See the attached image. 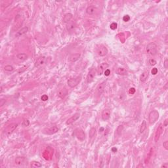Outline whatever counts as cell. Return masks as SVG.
Instances as JSON below:
<instances>
[{
  "mask_svg": "<svg viewBox=\"0 0 168 168\" xmlns=\"http://www.w3.org/2000/svg\"><path fill=\"white\" fill-rule=\"evenodd\" d=\"M146 53L149 55H150V56H155L157 54V53H158L156 44H155V43H154V42L150 43L146 46Z\"/></svg>",
  "mask_w": 168,
  "mask_h": 168,
  "instance_id": "cell-1",
  "label": "cell"
},
{
  "mask_svg": "<svg viewBox=\"0 0 168 168\" xmlns=\"http://www.w3.org/2000/svg\"><path fill=\"white\" fill-rule=\"evenodd\" d=\"M159 118V113L157 110H152L149 114L148 116V121L150 124H154Z\"/></svg>",
  "mask_w": 168,
  "mask_h": 168,
  "instance_id": "cell-2",
  "label": "cell"
},
{
  "mask_svg": "<svg viewBox=\"0 0 168 168\" xmlns=\"http://www.w3.org/2000/svg\"><path fill=\"white\" fill-rule=\"evenodd\" d=\"M81 80V76H77V77H75L74 78L69 79V80H68V82H67V83H68V86H69L70 87L73 88V87L77 86V85L80 83Z\"/></svg>",
  "mask_w": 168,
  "mask_h": 168,
  "instance_id": "cell-3",
  "label": "cell"
},
{
  "mask_svg": "<svg viewBox=\"0 0 168 168\" xmlns=\"http://www.w3.org/2000/svg\"><path fill=\"white\" fill-rule=\"evenodd\" d=\"M58 131V128L53 125V126H51V127H48L44 129L43 130V133L44 134H46V135H53V134L57 133Z\"/></svg>",
  "mask_w": 168,
  "mask_h": 168,
  "instance_id": "cell-4",
  "label": "cell"
},
{
  "mask_svg": "<svg viewBox=\"0 0 168 168\" xmlns=\"http://www.w3.org/2000/svg\"><path fill=\"white\" fill-rule=\"evenodd\" d=\"M74 135L75 136L78 138V139H79L80 141H83L85 139V135L84 131L80 128H77L75 129L74 131Z\"/></svg>",
  "mask_w": 168,
  "mask_h": 168,
  "instance_id": "cell-5",
  "label": "cell"
},
{
  "mask_svg": "<svg viewBox=\"0 0 168 168\" xmlns=\"http://www.w3.org/2000/svg\"><path fill=\"white\" fill-rule=\"evenodd\" d=\"M163 131H164V125H163L162 124H160L159 125V126L157 128L156 131L155 133V135H154V141H155V142H157L159 141V137L161 136V135L162 134Z\"/></svg>",
  "mask_w": 168,
  "mask_h": 168,
  "instance_id": "cell-6",
  "label": "cell"
},
{
  "mask_svg": "<svg viewBox=\"0 0 168 168\" xmlns=\"http://www.w3.org/2000/svg\"><path fill=\"white\" fill-rule=\"evenodd\" d=\"M108 49L106 47L103 45H101L97 49V53L100 57H104L108 54Z\"/></svg>",
  "mask_w": 168,
  "mask_h": 168,
  "instance_id": "cell-7",
  "label": "cell"
},
{
  "mask_svg": "<svg viewBox=\"0 0 168 168\" xmlns=\"http://www.w3.org/2000/svg\"><path fill=\"white\" fill-rule=\"evenodd\" d=\"M18 127V124L17 123H14V124H12L9 125V126L5 130V134L7 136H9L11 134H12V133L16 129V128Z\"/></svg>",
  "mask_w": 168,
  "mask_h": 168,
  "instance_id": "cell-8",
  "label": "cell"
},
{
  "mask_svg": "<svg viewBox=\"0 0 168 168\" xmlns=\"http://www.w3.org/2000/svg\"><path fill=\"white\" fill-rule=\"evenodd\" d=\"M96 74V69L95 68H92L90 70L87 76V81L88 83H91V81H93V79L95 76Z\"/></svg>",
  "mask_w": 168,
  "mask_h": 168,
  "instance_id": "cell-9",
  "label": "cell"
},
{
  "mask_svg": "<svg viewBox=\"0 0 168 168\" xmlns=\"http://www.w3.org/2000/svg\"><path fill=\"white\" fill-rule=\"evenodd\" d=\"M110 116H111V112L108 109H104L102 112V119L104 121H107L108 119H109Z\"/></svg>",
  "mask_w": 168,
  "mask_h": 168,
  "instance_id": "cell-10",
  "label": "cell"
},
{
  "mask_svg": "<svg viewBox=\"0 0 168 168\" xmlns=\"http://www.w3.org/2000/svg\"><path fill=\"white\" fill-rule=\"evenodd\" d=\"M80 116V113H75L73 115L72 117H70L68 120L66 121V124L67 125H70L73 124L74 122H75L78 119H79Z\"/></svg>",
  "mask_w": 168,
  "mask_h": 168,
  "instance_id": "cell-11",
  "label": "cell"
},
{
  "mask_svg": "<svg viewBox=\"0 0 168 168\" xmlns=\"http://www.w3.org/2000/svg\"><path fill=\"white\" fill-rule=\"evenodd\" d=\"M80 54L79 53H75V54H72L68 58V61L70 62H74L75 61H77L78 60L80 57Z\"/></svg>",
  "mask_w": 168,
  "mask_h": 168,
  "instance_id": "cell-12",
  "label": "cell"
},
{
  "mask_svg": "<svg viewBox=\"0 0 168 168\" xmlns=\"http://www.w3.org/2000/svg\"><path fill=\"white\" fill-rule=\"evenodd\" d=\"M108 67V64L106 63H102L100 66H99V68L97 70V73L99 75H101L102 73L105 71V68H107Z\"/></svg>",
  "mask_w": 168,
  "mask_h": 168,
  "instance_id": "cell-13",
  "label": "cell"
},
{
  "mask_svg": "<svg viewBox=\"0 0 168 168\" xmlns=\"http://www.w3.org/2000/svg\"><path fill=\"white\" fill-rule=\"evenodd\" d=\"M28 32V28L27 26H25V27L22 28V29H20L18 32H17V34H15V36L16 37H20V36L26 34Z\"/></svg>",
  "mask_w": 168,
  "mask_h": 168,
  "instance_id": "cell-14",
  "label": "cell"
},
{
  "mask_svg": "<svg viewBox=\"0 0 168 168\" xmlns=\"http://www.w3.org/2000/svg\"><path fill=\"white\" fill-rule=\"evenodd\" d=\"M105 87H106V82H105V81H103V82L101 83V84H99V85L97 86V92H98L99 95H101V93L104 92Z\"/></svg>",
  "mask_w": 168,
  "mask_h": 168,
  "instance_id": "cell-15",
  "label": "cell"
},
{
  "mask_svg": "<svg viewBox=\"0 0 168 168\" xmlns=\"http://www.w3.org/2000/svg\"><path fill=\"white\" fill-rule=\"evenodd\" d=\"M67 93H68V91H67L66 88L63 87V88H62L61 89L58 91V96L61 99H63L67 95Z\"/></svg>",
  "mask_w": 168,
  "mask_h": 168,
  "instance_id": "cell-16",
  "label": "cell"
},
{
  "mask_svg": "<svg viewBox=\"0 0 168 168\" xmlns=\"http://www.w3.org/2000/svg\"><path fill=\"white\" fill-rule=\"evenodd\" d=\"M97 11V8L93 5H90L86 9V13L87 15H92L95 14Z\"/></svg>",
  "mask_w": 168,
  "mask_h": 168,
  "instance_id": "cell-17",
  "label": "cell"
},
{
  "mask_svg": "<svg viewBox=\"0 0 168 168\" xmlns=\"http://www.w3.org/2000/svg\"><path fill=\"white\" fill-rule=\"evenodd\" d=\"M45 57H40L38 58L36 61H35V66H40L41 65H43L45 63Z\"/></svg>",
  "mask_w": 168,
  "mask_h": 168,
  "instance_id": "cell-18",
  "label": "cell"
},
{
  "mask_svg": "<svg viewBox=\"0 0 168 168\" xmlns=\"http://www.w3.org/2000/svg\"><path fill=\"white\" fill-rule=\"evenodd\" d=\"M73 18V15L71 13H67L64 15V17L62 18V21L65 22V23H69L70 22V21L72 20Z\"/></svg>",
  "mask_w": 168,
  "mask_h": 168,
  "instance_id": "cell-19",
  "label": "cell"
},
{
  "mask_svg": "<svg viewBox=\"0 0 168 168\" xmlns=\"http://www.w3.org/2000/svg\"><path fill=\"white\" fill-rule=\"evenodd\" d=\"M26 161V158L24 157H17L15 160V164L18 165H21L24 164Z\"/></svg>",
  "mask_w": 168,
  "mask_h": 168,
  "instance_id": "cell-20",
  "label": "cell"
},
{
  "mask_svg": "<svg viewBox=\"0 0 168 168\" xmlns=\"http://www.w3.org/2000/svg\"><path fill=\"white\" fill-rule=\"evenodd\" d=\"M28 56L26 55V53H19L17 55V59H18L20 61H26L28 59Z\"/></svg>",
  "mask_w": 168,
  "mask_h": 168,
  "instance_id": "cell-21",
  "label": "cell"
},
{
  "mask_svg": "<svg viewBox=\"0 0 168 168\" xmlns=\"http://www.w3.org/2000/svg\"><path fill=\"white\" fill-rule=\"evenodd\" d=\"M148 77V72L147 71H145L144 72H142L141 75H140V81L141 82H145Z\"/></svg>",
  "mask_w": 168,
  "mask_h": 168,
  "instance_id": "cell-22",
  "label": "cell"
},
{
  "mask_svg": "<svg viewBox=\"0 0 168 168\" xmlns=\"http://www.w3.org/2000/svg\"><path fill=\"white\" fill-rule=\"evenodd\" d=\"M116 73L121 75H125L128 74V71L126 70V69H125L124 68H119L116 71Z\"/></svg>",
  "mask_w": 168,
  "mask_h": 168,
  "instance_id": "cell-23",
  "label": "cell"
},
{
  "mask_svg": "<svg viewBox=\"0 0 168 168\" xmlns=\"http://www.w3.org/2000/svg\"><path fill=\"white\" fill-rule=\"evenodd\" d=\"M152 153H153V148H151L150 151H149V152H148V154H147V156L146 157V158H145V163L146 164H148V162H150V159L151 157L152 156Z\"/></svg>",
  "mask_w": 168,
  "mask_h": 168,
  "instance_id": "cell-24",
  "label": "cell"
},
{
  "mask_svg": "<svg viewBox=\"0 0 168 168\" xmlns=\"http://www.w3.org/2000/svg\"><path fill=\"white\" fill-rule=\"evenodd\" d=\"M146 129V122L145 120H143L142 122V124L141 125V127H140V129H139V131L141 133H142Z\"/></svg>",
  "mask_w": 168,
  "mask_h": 168,
  "instance_id": "cell-25",
  "label": "cell"
},
{
  "mask_svg": "<svg viewBox=\"0 0 168 168\" xmlns=\"http://www.w3.org/2000/svg\"><path fill=\"white\" fill-rule=\"evenodd\" d=\"M31 168H40L41 167V164L40 163L38 162H36V161H34L31 163Z\"/></svg>",
  "mask_w": 168,
  "mask_h": 168,
  "instance_id": "cell-26",
  "label": "cell"
},
{
  "mask_svg": "<svg viewBox=\"0 0 168 168\" xmlns=\"http://www.w3.org/2000/svg\"><path fill=\"white\" fill-rule=\"evenodd\" d=\"M4 70H5L6 72H12V71L14 70V68H13V66H11V65H7V66L4 67Z\"/></svg>",
  "mask_w": 168,
  "mask_h": 168,
  "instance_id": "cell-27",
  "label": "cell"
},
{
  "mask_svg": "<svg viewBox=\"0 0 168 168\" xmlns=\"http://www.w3.org/2000/svg\"><path fill=\"white\" fill-rule=\"evenodd\" d=\"M95 133H96V129L95 128H92L89 131L90 138H92L93 137L95 136Z\"/></svg>",
  "mask_w": 168,
  "mask_h": 168,
  "instance_id": "cell-28",
  "label": "cell"
},
{
  "mask_svg": "<svg viewBox=\"0 0 168 168\" xmlns=\"http://www.w3.org/2000/svg\"><path fill=\"white\" fill-rule=\"evenodd\" d=\"M74 28V24H73L72 22L68 23V25H67V30H68V31H71V30H72Z\"/></svg>",
  "mask_w": 168,
  "mask_h": 168,
  "instance_id": "cell-29",
  "label": "cell"
},
{
  "mask_svg": "<svg viewBox=\"0 0 168 168\" xmlns=\"http://www.w3.org/2000/svg\"><path fill=\"white\" fill-rule=\"evenodd\" d=\"M22 124L24 127H28L30 125V121L28 119H24Z\"/></svg>",
  "mask_w": 168,
  "mask_h": 168,
  "instance_id": "cell-30",
  "label": "cell"
},
{
  "mask_svg": "<svg viewBox=\"0 0 168 168\" xmlns=\"http://www.w3.org/2000/svg\"><path fill=\"white\" fill-rule=\"evenodd\" d=\"M117 26H118L117 23H116V22H113V23H112L111 24H110V29L114 30H116V28H117Z\"/></svg>",
  "mask_w": 168,
  "mask_h": 168,
  "instance_id": "cell-31",
  "label": "cell"
},
{
  "mask_svg": "<svg viewBox=\"0 0 168 168\" xmlns=\"http://www.w3.org/2000/svg\"><path fill=\"white\" fill-rule=\"evenodd\" d=\"M149 63H150V64L151 66H154V65H156L157 63V62L156 60H154V58H150V60H149Z\"/></svg>",
  "mask_w": 168,
  "mask_h": 168,
  "instance_id": "cell-32",
  "label": "cell"
},
{
  "mask_svg": "<svg viewBox=\"0 0 168 168\" xmlns=\"http://www.w3.org/2000/svg\"><path fill=\"white\" fill-rule=\"evenodd\" d=\"M122 130H123V126L122 125H119L118 128V129H117V133H118V134L120 135V134L122 133Z\"/></svg>",
  "mask_w": 168,
  "mask_h": 168,
  "instance_id": "cell-33",
  "label": "cell"
},
{
  "mask_svg": "<svg viewBox=\"0 0 168 168\" xmlns=\"http://www.w3.org/2000/svg\"><path fill=\"white\" fill-rule=\"evenodd\" d=\"M48 99H49V97H48V96L47 95H44L41 96V99L43 101H46L48 100Z\"/></svg>",
  "mask_w": 168,
  "mask_h": 168,
  "instance_id": "cell-34",
  "label": "cell"
},
{
  "mask_svg": "<svg viewBox=\"0 0 168 168\" xmlns=\"http://www.w3.org/2000/svg\"><path fill=\"white\" fill-rule=\"evenodd\" d=\"M123 20L125 22H128L129 20H130V17L129 15H125L124 17H123Z\"/></svg>",
  "mask_w": 168,
  "mask_h": 168,
  "instance_id": "cell-35",
  "label": "cell"
},
{
  "mask_svg": "<svg viewBox=\"0 0 168 168\" xmlns=\"http://www.w3.org/2000/svg\"><path fill=\"white\" fill-rule=\"evenodd\" d=\"M151 73H152V75H156L157 73H158V69H157L156 68H152V70Z\"/></svg>",
  "mask_w": 168,
  "mask_h": 168,
  "instance_id": "cell-36",
  "label": "cell"
},
{
  "mask_svg": "<svg viewBox=\"0 0 168 168\" xmlns=\"http://www.w3.org/2000/svg\"><path fill=\"white\" fill-rule=\"evenodd\" d=\"M163 146L164 147L165 150H168V141H165V142H164L163 143Z\"/></svg>",
  "mask_w": 168,
  "mask_h": 168,
  "instance_id": "cell-37",
  "label": "cell"
},
{
  "mask_svg": "<svg viewBox=\"0 0 168 168\" xmlns=\"http://www.w3.org/2000/svg\"><path fill=\"white\" fill-rule=\"evenodd\" d=\"M135 91H136L134 87H132V88H130V89H129V93H130V94H131V95H133V94H134V93H135Z\"/></svg>",
  "mask_w": 168,
  "mask_h": 168,
  "instance_id": "cell-38",
  "label": "cell"
},
{
  "mask_svg": "<svg viewBox=\"0 0 168 168\" xmlns=\"http://www.w3.org/2000/svg\"><path fill=\"white\" fill-rule=\"evenodd\" d=\"M104 75H106V76H108V75L110 74V70L109 69L105 70V71L104 72Z\"/></svg>",
  "mask_w": 168,
  "mask_h": 168,
  "instance_id": "cell-39",
  "label": "cell"
},
{
  "mask_svg": "<svg viewBox=\"0 0 168 168\" xmlns=\"http://www.w3.org/2000/svg\"><path fill=\"white\" fill-rule=\"evenodd\" d=\"M164 68H168V58H166L165 60V61H164Z\"/></svg>",
  "mask_w": 168,
  "mask_h": 168,
  "instance_id": "cell-40",
  "label": "cell"
},
{
  "mask_svg": "<svg viewBox=\"0 0 168 168\" xmlns=\"http://www.w3.org/2000/svg\"><path fill=\"white\" fill-rule=\"evenodd\" d=\"M5 102L6 101L5 99H1V102H0V106H3L4 104L5 103Z\"/></svg>",
  "mask_w": 168,
  "mask_h": 168,
  "instance_id": "cell-41",
  "label": "cell"
},
{
  "mask_svg": "<svg viewBox=\"0 0 168 168\" xmlns=\"http://www.w3.org/2000/svg\"><path fill=\"white\" fill-rule=\"evenodd\" d=\"M168 119H165V121H164V124H163V125H164V127H167V126H168Z\"/></svg>",
  "mask_w": 168,
  "mask_h": 168,
  "instance_id": "cell-42",
  "label": "cell"
},
{
  "mask_svg": "<svg viewBox=\"0 0 168 168\" xmlns=\"http://www.w3.org/2000/svg\"><path fill=\"white\" fill-rule=\"evenodd\" d=\"M162 168H168V164H165V165H163L162 166Z\"/></svg>",
  "mask_w": 168,
  "mask_h": 168,
  "instance_id": "cell-43",
  "label": "cell"
},
{
  "mask_svg": "<svg viewBox=\"0 0 168 168\" xmlns=\"http://www.w3.org/2000/svg\"><path fill=\"white\" fill-rule=\"evenodd\" d=\"M112 150L113 151V152H116V151H117V148H116V147H114V148H112Z\"/></svg>",
  "mask_w": 168,
  "mask_h": 168,
  "instance_id": "cell-44",
  "label": "cell"
}]
</instances>
